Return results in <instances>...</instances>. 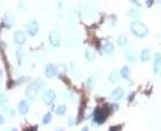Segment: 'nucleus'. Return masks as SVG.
Returning <instances> with one entry per match:
<instances>
[{"label":"nucleus","instance_id":"obj_1","mask_svg":"<svg viewBox=\"0 0 161 131\" xmlns=\"http://www.w3.org/2000/svg\"><path fill=\"white\" fill-rule=\"evenodd\" d=\"M129 29H131V34L135 38H145V37L149 35V28L140 20H132L131 25H129Z\"/></svg>","mask_w":161,"mask_h":131},{"label":"nucleus","instance_id":"obj_2","mask_svg":"<svg viewBox=\"0 0 161 131\" xmlns=\"http://www.w3.org/2000/svg\"><path fill=\"white\" fill-rule=\"evenodd\" d=\"M41 98H43V102H44V104L52 105V104L55 102V99H56V92L52 90V89H44Z\"/></svg>","mask_w":161,"mask_h":131},{"label":"nucleus","instance_id":"obj_3","mask_svg":"<svg viewBox=\"0 0 161 131\" xmlns=\"http://www.w3.org/2000/svg\"><path fill=\"white\" fill-rule=\"evenodd\" d=\"M114 50H116V46H114L109 40H105L102 44H100V52H102L103 55L112 56V55H114Z\"/></svg>","mask_w":161,"mask_h":131},{"label":"nucleus","instance_id":"obj_4","mask_svg":"<svg viewBox=\"0 0 161 131\" xmlns=\"http://www.w3.org/2000/svg\"><path fill=\"white\" fill-rule=\"evenodd\" d=\"M26 32H28V35H31V37L38 35V32H40V25H38L37 20H29V21H28V25H26Z\"/></svg>","mask_w":161,"mask_h":131},{"label":"nucleus","instance_id":"obj_5","mask_svg":"<svg viewBox=\"0 0 161 131\" xmlns=\"http://www.w3.org/2000/svg\"><path fill=\"white\" fill-rule=\"evenodd\" d=\"M109 98L112 99V101H116V102H119V101H122L123 98H125V90H123V87H116L111 93H109Z\"/></svg>","mask_w":161,"mask_h":131},{"label":"nucleus","instance_id":"obj_6","mask_svg":"<svg viewBox=\"0 0 161 131\" xmlns=\"http://www.w3.org/2000/svg\"><path fill=\"white\" fill-rule=\"evenodd\" d=\"M14 21H15V17H14L11 12H6L5 17H3V20H2V28L11 29V28L14 26Z\"/></svg>","mask_w":161,"mask_h":131},{"label":"nucleus","instance_id":"obj_7","mask_svg":"<svg viewBox=\"0 0 161 131\" xmlns=\"http://www.w3.org/2000/svg\"><path fill=\"white\" fill-rule=\"evenodd\" d=\"M49 43H50L52 47H59V46H61V35H59L58 31L50 32V35H49Z\"/></svg>","mask_w":161,"mask_h":131},{"label":"nucleus","instance_id":"obj_8","mask_svg":"<svg viewBox=\"0 0 161 131\" xmlns=\"http://www.w3.org/2000/svg\"><path fill=\"white\" fill-rule=\"evenodd\" d=\"M46 76H47L49 79H52V78H56L58 76V66H55V64H52V62H49L47 66H46Z\"/></svg>","mask_w":161,"mask_h":131},{"label":"nucleus","instance_id":"obj_9","mask_svg":"<svg viewBox=\"0 0 161 131\" xmlns=\"http://www.w3.org/2000/svg\"><path fill=\"white\" fill-rule=\"evenodd\" d=\"M37 95H38V89L34 85V82L29 84V85L26 87V99H28V101H35Z\"/></svg>","mask_w":161,"mask_h":131},{"label":"nucleus","instance_id":"obj_10","mask_svg":"<svg viewBox=\"0 0 161 131\" xmlns=\"http://www.w3.org/2000/svg\"><path fill=\"white\" fill-rule=\"evenodd\" d=\"M26 35H28V32H23V31H17L15 34H14V43L17 46H23L26 43Z\"/></svg>","mask_w":161,"mask_h":131},{"label":"nucleus","instance_id":"obj_11","mask_svg":"<svg viewBox=\"0 0 161 131\" xmlns=\"http://www.w3.org/2000/svg\"><path fill=\"white\" fill-rule=\"evenodd\" d=\"M120 79H122V76H120V69L112 70V72L108 75V81H109L111 84H119Z\"/></svg>","mask_w":161,"mask_h":131},{"label":"nucleus","instance_id":"obj_12","mask_svg":"<svg viewBox=\"0 0 161 131\" xmlns=\"http://www.w3.org/2000/svg\"><path fill=\"white\" fill-rule=\"evenodd\" d=\"M126 50H125V58H126V61H128V64H134L135 61H137V56H135V53H134V49L132 47H125Z\"/></svg>","mask_w":161,"mask_h":131},{"label":"nucleus","instance_id":"obj_13","mask_svg":"<svg viewBox=\"0 0 161 131\" xmlns=\"http://www.w3.org/2000/svg\"><path fill=\"white\" fill-rule=\"evenodd\" d=\"M131 73H132V70L129 69V66H123V67L120 69V76H122V79L129 81V84H132V82H131Z\"/></svg>","mask_w":161,"mask_h":131},{"label":"nucleus","instance_id":"obj_14","mask_svg":"<svg viewBox=\"0 0 161 131\" xmlns=\"http://www.w3.org/2000/svg\"><path fill=\"white\" fill-rule=\"evenodd\" d=\"M151 50L148 49V47H145V49H142L140 50V55H139V59L142 61V62H148V61H151Z\"/></svg>","mask_w":161,"mask_h":131},{"label":"nucleus","instance_id":"obj_15","mask_svg":"<svg viewBox=\"0 0 161 131\" xmlns=\"http://www.w3.org/2000/svg\"><path fill=\"white\" fill-rule=\"evenodd\" d=\"M161 72V53H155L154 55V73H160Z\"/></svg>","mask_w":161,"mask_h":131},{"label":"nucleus","instance_id":"obj_16","mask_svg":"<svg viewBox=\"0 0 161 131\" xmlns=\"http://www.w3.org/2000/svg\"><path fill=\"white\" fill-rule=\"evenodd\" d=\"M128 17H132V20H140V17H142V9L137 8V6L131 8V9L128 11Z\"/></svg>","mask_w":161,"mask_h":131},{"label":"nucleus","instance_id":"obj_17","mask_svg":"<svg viewBox=\"0 0 161 131\" xmlns=\"http://www.w3.org/2000/svg\"><path fill=\"white\" fill-rule=\"evenodd\" d=\"M84 58H85V61H88V62L94 61V58H96V50L91 49V47H87L85 52H84Z\"/></svg>","mask_w":161,"mask_h":131},{"label":"nucleus","instance_id":"obj_18","mask_svg":"<svg viewBox=\"0 0 161 131\" xmlns=\"http://www.w3.org/2000/svg\"><path fill=\"white\" fill-rule=\"evenodd\" d=\"M29 101L26 99V101H21L20 104H18V113H21V114H26L28 111H29Z\"/></svg>","mask_w":161,"mask_h":131},{"label":"nucleus","instance_id":"obj_19","mask_svg":"<svg viewBox=\"0 0 161 131\" xmlns=\"http://www.w3.org/2000/svg\"><path fill=\"white\" fill-rule=\"evenodd\" d=\"M117 46L119 47H128L129 46V43H128V37L126 35H119V38H117Z\"/></svg>","mask_w":161,"mask_h":131},{"label":"nucleus","instance_id":"obj_20","mask_svg":"<svg viewBox=\"0 0 161 131\" xmlns=\"http://www.w3.org/2000/svg\"><path fill=\"white\" fill-rule=\"evenodd\" d=\"M94 85H96V76H94V75H91V76L87 78V81H85V87L91 90Z\"/></svg>","mask_w":161,"mask_h":131},{"label":"nucleus","instance_id":"obj_21","mask_svg":"<svg viewBox=\"0 0 161 131\" xmlns=\"http://www.w3.org/2000/svg\"><path fill=\"white\" fill-rule=\"evenodd\" d=\"M53 110H55V113H56L58 116H64V114H65V111H67V107L61 104V105H56V107L53 108Z\"/></svg>","mask_w":161,"mask_h":131},{"label":"nucleus","instance_id":"obj_22","mask_svg":"<svg viewBox=\"0 0 161 131\" xmlns=\"http://www.w3.org/2000/svg\"><path fill=\"white\" fill-rule=\"evenodd\" d=\"M65 75H67V67H65L64 64H59L58 66V76L59 78H64Z\"/></svg>","mask_w":161,"mask_h":131},{"label":"nucleus","instance_id":"obj_23","mask_svg":"<svg viewBox=\"0 0 161 131\" xmlns=\"http://www.w3.org/2000/svg\"><path fill=\"white\" fill-rule=\"evenodd\" d=\"M2 110H3L5 116H14L15 114V111L12 110V108H9V107H2Z\"/></svg>","mask_w":161,"mask_h":131},{"label":"nucleus","instance_id":"obj_24","mask_svg":"<svg viewBox=\"0 0 161 131\" xmlns=\"http://www.w3.org/2000/svg\"><path fill=\"white\" fill-rule=\"evenodd\" d=\"M34 85L37 87L38 90H40V89H44V81H43L41 78H37V79L34 81Z\"/></svg>","mask_w":161,"mask_h":131},{"label":"nucleus","instance_id":"obj_25","mask_svg":"<svg viewBox=\"0 0 161 131\" xmlns=\"http://www.w3.org/2000/svg\"><path fill=\"white\" fill-rule=\"evenodd\" d=\"M108 21H109V25H111V26H116V25H117V17L112 14V15L108 17Z\"/></svg>","mask_w":161,"mask_h":131},{"label":"nucleus","instance_id":"obj_26","mask_svg":"<svg viewBox=\"0 0 161 131\" xmlns=\"http://www.w3.org/2000/svg\"><path fill=\"white\" fill-rule=\"evenodd\" d=\"M50 120H52V113L44 114V117H43V123H50Z\"/></svg>","mask_w":161,"mask_h":131},{"label":"nucleus","instance_id":"obj_27","mask_svg":"<svg viewBox=\"0 0 161 131\" xmlns=\"http://www.w3.org/2000/svg\"><path fill=\"white\" fill-rule=\"evenodd\" d=\"M23 55H25V53H23V47L20 46V47H18V50H17V59H18V62H21Z\"/></svg>","mask_w":161,"mask_h":131},{"label":"nucleus","instance_id":"obj_28","mask_svg":"<svg viewBox=\"0 0 161 131\" xmlns=\"http://www.w3.org/2000/svg\"><path fill=\"white\" fill-rule=\"evenodd\" d=\"M70 70H72V73H73L75 76H79V70H78V67H76L75 64H72V66H70Z\"/></svg>","mask_w":161,"mask_h":131},{"label":"nucleus","instance_id":"obj_29","mask_svg":"<svg viewBox=\"0 0 161 131\" xmlns=\"http://www.w3.org/2000/svg\"><path fill=\"white\" fill-rule=\"evenodd\" d=\"M26 81H29V78L28 76H23V78H18L15 81V84H26Z\"/></svg>","mask_w":161,"mask_h":131},{"label":"nucleus","instance_id":"obj_30","mask_svg":"<svg viewBox=\"0 0 161 131\" xmlns=\"http://www.w3.org/2000/svg\"><path fill=\"white\" fill-rule=\"evenodd\" d=\"M26 9V3L25 2H18V11L21 12V11H25Z\"/></svg>","mask_w":161,"mask_h":131},{"label":"nucleus","instance_id":"obj_31","mask_svg":"<svg viewBox=\"0 0 161 131\" xmlns=\"http://www.w3.org/2000/svg\"><path fill=\"white\" fill-rule=\"evenodd\" d=\"M129 2H131V5H134L137 8H142V3L139 2V0H129Z\"/></svg>","mask_w":161,"mask_h":131},{"label":"nucleus","instance_id":"obj_32","mask_svg":"<svg viewBox=\"0 0 161 131\" xmlns=\"http://www.w3.org/2000/svg\"><path fill=\"white\" fill-rule=\"evenodd\" d=\"M154 3H155V0H146V2H145L146 8H152V6H154Z\"/></svg>","mask_w":161,"mask_h":131},{"label":"nucleus","instance_id":"obj_33","mask_svg":"<svg viewBox=\"0 0 161 131\" xmlns=\"http://www.w3.org/2000/svg\"><path fill=\"white\" fill-rule=\"evenodd\" d=\"M5 102H6V96L3 93H0V105H3Z\"/></svg>","mask_w":161,"mask_h":131},{"label":"nucleus","instance_id":"obj_34","mask_svg":"<svg viewBox=\"0 0 161 131\" xmlns=\"http://www.w3.org/2000/svg\"><path fill=\"white\" fill-rule=\"evenodd\" d=\"M76 123V120H75V117H70V119H68V125H70V126H73Z\"/></svg>","mask_w":161,"mask_h":131},{"label":"nucleus","instance_id":"obj_35","mask_svg":"<svg viewBox=\"0 0 161 131\" xmlns=\"http://www.w3.org/2000/svg\"><path fill=\"white\" fill-rule=\"evenodd\" d=\"M5 123V117H3V114H0V125H3Z\"/></svg>","mask_w":161,"mask_h":131},{"label":"nucleus","instance_id":"obj_36","mask_svg":"<svg viewBox=\"0 0 161 131\" xmlns=\"http://www.w3.org/2000/svg\"><path fill=\"white\" fill-rule=\"evenodd\" d=\"M2 81H3V70L0 69V82H2Z\"/></svg>","mask_w":161,"mask_h":131},{"label":"nucleus","instance_id":"obj_37","mask_svg":"<svg viewBox=\"0 0 161 131\" xmlns=\"http://www.w3.org/2000/svg\"><path fill=\"white\" fill-rule=\"evenodd\" d=\"M26 131H37V126H31L29 129H26Z\"/></svg>","mask_w":161,"mask_h":131},{"label":"nucleus","instance_id":"obj_38","mask_svg":"<svg viewBox=\"0 0 161 131\" xmlns=\"http://www.w3.org/2000/svg\"><path fill=\"white\" fill-rule=\"evenodd\" d=\"M81 131H90V129H88V126H84V128H82Z\"/></svg>","mask_w":161,"mask_h":131},{"label":"nucleus","instance_id":"obj_39","mask_svg":"<svg viewBox=\"0 0 161 131\" xmlns=\"http://www.w3.org/2000/svg\"><path fill=\"white\" fill-rule=\"evenodd\" d=\"M55 131H64V128H56Z\"/></svg>","mask_w":161,"mask_h":131},{"label":"nucleus","instance_id":"obj_40","mask_svg":"<svg viewBox=\"0 0 161 131\" xmlns=\"http://www.w3.org/2000/svg\"><path fill=\"white\" fill-rule=\"evenodd\" d=\"M6 131H17V129H15V128H12V129H6Z\"/></svg>","mask_w":161,"mask_h":131},{"label":"nucleus","instance_id":"obj_41","mask_svg":"<svg viewBox=\"0 0 161 131\" xmlns=\"http://www.w3.org/2000/svg\"><path fill=\"white\" fill-rule=\"evenodd\" d=\"M160 76H161V72H160Z\"/></svg>","mask_w":161,"mask_h":131}]
</instances>
